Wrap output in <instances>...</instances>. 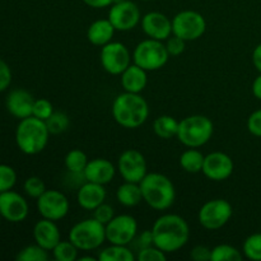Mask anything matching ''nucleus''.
Returning <instances> with one entry per match:
<instances>
[{
  "instance_id": "1",
  "label": "nucleus",
  "mask_w": 261,
  "mask_h": 261,
  "mask_svg": "<svg viewBox=\"0 0 261 261\" xmlns=\"http://www.w3.org/2000/svg\"><path fill=\"white\" fill-rule=\"evenodd\" d=\"M154 246L166 254L176 252L182 249L190 237L189 224L177 214H163L152 227Z\"/></svg>"
},
{
  "instance_id": "2",
  "label": "nucleus",
  "mask_w": 261,
  "mask_h": 261,
  "mask_svg": "<svg viewBox=\"0 0 261 261\" xmlns=\"http://www.w3.org/2000/svg\"><path fill=\"white\" fill-rule=\"evenodd\" d=\"M111 111L115 121L125 129L142 126L149 116L147 101L139 93L130 92H124L115 98Z\"/></svg>"
},
{
  "instance_id": "3",
  "label": "nucleus",
  "mask_w": 261,
  "mask_h": 261,
  "mask_svg": "<svg viewBox=\"0 0 261 261\" xmlns=\"http://www.w3.org/2000/svg\"><path fill=\"white\" fill-rule=\"evenodd\" d=\"M143 201L154 211H166L175 203V185L167 176L158 172L147 173L139 182Z\"/></svg>"
},
{
  "instance_id": "4",
  "label": "nucleus",
  "mask_w": 261,
  "mask_h": 261,
  "mask_svg": "<svg viewBox=\"0 0 261 261\" xmlns=\"http://www.w3.org/2000/svg\"><path fill=\"white\" fill-rule=\"evenodd\" d=\"M48 132L46 122L35 116L20 120L15 130V142L24 154L35 155L42 152L48 143Z\"/></svg>"
},
{
  "instance_id": "5",
  "label": "nucleus",
  "mask_w": 261,
  "mask_h": 261,
  "mask_svg": "<svg viewBox=\"0 0 261 261\" xmlns=\"http://www.w3.org/2000/svg\"><path fill=\"white\" fill-rule=\"evenodd\" d=\"M214 126L211 119L203 115H193L178 124L177 139L188 148H200L211 140Z\"/></svg>"
},
{
  "instance_id": "6",
  "label": "nucleus",
  "mask_w": 261,
  "mask_h": 261,
  "mask_svg": "<svg viewBox=\"0 0 261 261\" xmlns=\"http://www.w3.org/2000/svg\"><path fill=\"white\" fill-rule=\"evenodd\" d=\"M69 240L81 251H93L106 241V226L94 218L83 219L71 227Z\"/></svg>"
},
{
  "instance_id": "7",
  "label": "nucleus",
  "mask_w": 261,
  "mask_h": 261,
  "mask_svg": "<svg viewBox=\"0 0 261 261\" xmlns=\"http://www.w3.org/2000/svg\"><path fill=\"white\" fill-rule=\"evenodd\" d=\"M168 58L170 54L166 45H163V41L153 38H148L138 43L133 53L134 64L147 71H154L163 68L168 61Z\"/></svg>"
},
{
  "instance_id": "8",
  "label": "nucleus",
  "mask_w": 261,
  "mask_h": 261,
  "mask_svg": "<svg viewBox=\"0 0 261 261\" xmlns=\"http://www.w3.org/2000/svg\"><path fill=\"white\" fill-rule=\"evenodd\" d=\"M233 214L231 203L224 199H213L203 204L198 213V221L208 231H217L228 223Z\"/></svg>"
},
{
  "instance_id": "9",
  "label": "nucleus",
  "mask_w": 261,
  "mask_h": 261,
  "mask_svg": "<svg viewBox=\"0 0 261 261\" xmlns=\"http://www.w3.org/2000/svg\"><path fill=\"white\" fill-rule=\"evenodd\" d=\"M205 18L195 10H182L172 19V35L184 41H195L205 33Z\"/></svg>"
},
{
  "instance_id": "10",
  "label": "nucleus",
  "mask_w": 261,
  "mask_h": 261,
  "mask_svg": "<svg viewBox=\"0 0 261 261\" xmlns=\"http://www.w3.org/2000/svg\"><path fill=\"white\" fill-rule=\"evenodd\" d=\"M138 234V222L129 214L115 216L106 224V240L110 244L129 246Z\"/></svg>"
},
{
  "instance_id": "11",
  "label": "nucleus",
  "mask_w": 261,
  "mask_h": 261,
  "mask_svg": "<svg viewBox=\"0 0 261 261\" xmlns=\"http://www.w3.org/2000/svg\"><path fill=\"white\" fill-rule=\"evenodd\" d=\"M101 65L112 75H121L122 71L132 64V55L126 46L121 42H109L102 46L99 54Z\"/></svg>"
},
{
  "instance_id": "12",
  "label": "nucleus",
  "mask_w": 261,
  "mask_h": 261,
  "mask_svg": "<svg viewBox=\"0 0 261 261\" xmlns=\"http://www.w3.org/2000/svg\"><path fill=\"white\" fill-rule=\"evenodd\" d=\"M140 19L139 7L132 0H117L110 7L109 20L116 31H132L137 27Z\"/></svg>"
},
{
  "instance_id": "13",
  "label": "nucleus",
  "mask_w": 261,
  "mask_h": 261,
  "mask_svg": "<svg viewBox=\"0 0 261 261\" xmlns=\"http://www.w3.org/2000/svg\"><path fill=\"white\" fill-rule=\"evenodd\" d=\"M117 170L124 181L139 184L147 175V161L137 149H126L117 161Z\"/></svg>"
},
{
  "instance_id": "14",
  "label": "nucleus",
  "mask_w": 261,
  "mask_h": 261,
  "mask_svg": "<svg viewBox=\"0 0 261 261\" xmlns=\"http://www.w3.org/2000/svg\"><path fill=\"white\" fill-rule=\"evenodd\" d=\"M68 198L59 190H46L40 198L37 199L38 213L42 218L51 219V221H60L69 213Z\"/></svg>"
},
{
  "instance_id": "15",
  "label": "nucleus",
  "mask_w": 261,
  "mask_h": 261,
  "mask_svg": "<svg viewBox=\"0 0 261 261\" xmlns=\"http://www.w3.org/2000/svg\"><path fill=\"white\" fill-rule=\"evenodd\" d=\"M28 203L20 194L12 190L0 193V214L12 223H19L28 216Z\"/></svg>"
},
{
  "instance_id": "16",
  "label": "nucleus",
  "mask_w": 261,
  "mask_h": 261,
  "mask_svg": "<svg viewBox=\"0 0 261 261\" xmlns=\"http://www.w3.org/2000/svg\"><path fill=\"white\" fill-rule=\"evenodd\" d=\"M233 161L223 152H212L204 158L201 172L212 181H224L233 173Z\"/></svg>"
},
{
  "instance_id": "17",
  "label": "nucleus",
  "mask_w": 261,
  "mask_h": 261,
  "mask_svg": "<svg viewBox=\"0 0 261 261\" xmlns=\"http://www.w3.org/2000/svg\"><path fill=\"white\" fill-rule=\"evenodd\" d=\"M142 30L149 38L165 41L172 35V20L161 12H149L140 19Z\"/></svg>"
},
{
  "instance_id": "18",
  "label": "nucleus",
  "mask_w": 261,
  "mask_h": 261,
  "mask_svg": "<svg viewBox=\"0 0 261 261\" xmlns=\"http://www.w3.org/2000/svg\"><path fill=\"white\" fill-rule=\"evenodd\" d=\"M35 98L28 91L22 88L13 89L7 97V109L10 115L17 119H25L32 116Z\"/></svg>"
},
{
  "instance_id": "19",
  "label": "nucleus",
  "mask_w": 261,
  "mask_h": 261,
  "mask_svg": "<svg viewBox=\"0 0 261 261\" xmlns=\"http://www.w3.org/2000/svg\"><path fill=\"white\" fill-rule=\"evenodd\" d=\"M116 173V168L106 158H94L91 160L84 170L83 176L89 182L107 185L111 182Z\"/></svg>"
},
{
  "instance_id": "20",
  "label": "nucleus",
  "mask_w": 261,
  "mask_h": 261,
  "mask_svg": "<svg viewBox=\"0 0 261 261\" xmlns=\"http://www.w3.org/2000/svg\"><path fill=\"white\" fill-rule=\"evenodd\" d=\"M33 239L41 247L47 251H53L54 247L61 241L60 229L56 226L55 221L42 218L33 227Z\"/></svg>"
},
{
  "instance_id": "21",
  "label": "nucleus",
  "mask_w": 261,
  "mask_h": 261,
  "mask_svg": "<svg viewBox=\"0 0 261 261\" xmlns=\"http://www.w3.org/2000/svg\"><path fill=\"white\" fill-rule=\"evenodd\" d=\"M106 189L105 185L99 184L89 182L86 181L83 185L78 189L76 193V201L81 205V208L86 211H94L98 205L105 203L106 200Z\"/></svg>"
},
{
  "instance_id": "22",
  "label": "nucleus",
  "mask_w": 261,
  "mask_h": 261,
  "mask_svg": "<svg viewBox=\"0 0 261 261\" xmlns=\"http://www.w3.org/2000/svg\"><path fill=\"white\" fill-rule=\"evenodd\" d=\"M147 70L138 66L137 64H130L121 73V86L125 92L140 93L147 87Z\"/></svg>"
},
{
  "instance_id": "23",
  "label": "nucleus",
  "mask_w": 261,
  "mask_h": 261,
  "mask_svg": "<svg viewBox=\"0 0 261 261\" xmlns=\"http://www.w3.org/2000/svg\"><path fill=\"white\" fill-rule=\"evenodd\" d=\"M115 27L107 19H97L92 23L87 31V38L94 46H105L111 42L115 35Z\"/></svg>"
},
{
  "instance_id": "24",
  "label": "nucleus",
  "mask_w": 261,
  "mask_h": 261,
  "mask_svg": "<svg viewBox=\"0 0 261 261\" xmlns=\"http://www.w3.org/2000/svg\"><path fill=\"white\" fill-rule=\"evenodd\" d=\"M116 199L121 205L127 206V208L137 206L138 204H140V201L143 200L140 185L137 182L125 181L124 184H121V185L117 188Z\"/></svg>"
},
{
  "instance_id": "25",
  "label": "nucleus",
  "mask_w": 261,
  "mask_h": 261,
  "mask_svg": "<svg viewBox=\"0 0 261 261\" xmlns=\"http://www.w3.org/2000/svg\"><path fill=\"white\" fill-rule=\"evenodd\" d=\"M97 259L99 261H134L137 260V255L129 246L111 244L99 251Z\"/></svg>"
},
{
  "instance_id": "26",
  "label": "nucleus",
  "mask_w": 261,
  "mask_h": 261,
  "mask_svg": "<svg viewBox=\"0 0 261 261\" xmlns=\"http://www.w3.org/2000/svg\"><path fill=\"white\" fill-rule=\"evenodd\" d=\"M178 124L180 121H177L175 117L170 115H162L154 120L153 130H154V134L161 139H172L173 137H177Z\"/></svg>"
},
{
  "instance_id": "27",
  "label": "nucleus",
  "mask_w": 261,
  "mask_h": 261,
  "mask_svg": "<svg viewBox=\"0 0 261 261\" xmlns=\"http://www.w3.org/2000/svg\"><path fill=\"white\" fill-rule=\"evenodd\" d=\"M205 155L196 148H189L180 155V166L189 173H199L203 170Z\"/></svg>"
},
{
  "instance_id": "28",
  "label": "nucleus",
  "mask_w": 261,
  "mask_h": 261,
  "mask_svg": "<svg viewBox=\"0 0 261 261\" xmlns=\"http://www.w3.org/2000/svg\"><path fill=\"white\" fill-rule=\"evenodd\" d=\"M88 162V157L81 149H73L68 152V154L65 155V161H64L66 170L70 173H74V175H82L86 170Z\"/></svg>"
},
{
  "instance_id": "29",
  "label": "nucleus",
  "mask_w": 261,
  "mask_h": 261,
  "mask_svg": "<svg viewBox=\"0 0 261 261\" xmlns=\"http://www.w3.org/2000/svg\"><path fill=\"white\" fill-rule=\"evenodd\" d=\"M242 257L244 254L241 251L227 244L217 245L211 252V261H240Z\"/></svg>"
},
{
  "instance_id": "30",
  "label": "nucleus",
  "mask_w": 261,
  "mask_h": 261,
  "mask_svg": "<svg viewBox=\"0 0 261 261\" xmlns=\"http://www.w3.org/2000/svg\"><path fill=\"white\" fill-rule=\"evenodd\" d=\"M79 249L70 241H60L53 250L54 259L56 261H75L78 260Z\"/></svg>"
},
{
  "instance_id": "31",
  "label": "nucleus",
  "mask_w": 261,
  "mask_h": 261,
  "mask_svg": "<svg viewBox=\"0 0 261 261\" xmlns=\"http://www.w3.org/2000/svg\"><path fill=\"white\" fill-rule=\"evenodd\" d=\"M242 252L247 259L261 261V233H254L247 237L242 245Z\"/></svg>"
},
{
  "instance_id": "32",
  "label": "nucleus",
  "mask_w": 261,
  "mask_h": 261,
  "mask_svg": "<svg viewBox=\"0 0 261 261\" xmlns=\"http://www.w3.org/2000/svg\"><path fill=\"white\" fill-rule=\"evenodd\" d=\"M46 126H47L50 134H61V133L65 132L69 127L70 124V120H69L68 115L64 114L61 111H54V114L46 120Z\"/></svg>"
},
{
  "instance_id": "33",
  "label": "nucleus",
  "mask_w": 261,
  "mask_h": 261,
  "mask_svg": "<svg viewBox=\"0 0 261 261\" xmlns=\"http://www.w3.org/2000/svg\"><path fill=\"white\" fill-rule=\"evenodd\" d=\"M15 259L18 261H46L48 260V254L47 250L36 244L20 250Z\"/></svg>"
},
{
  "instance_id": "34",
  "label": "nucleus",
  "mask_w": 261,
  "mask_h": 261,
  "mask_svg": "<svg viewBox=\"0 0 261 261\" xmlns=\"http://www.w3.org/2000/svg\"><path fill=\"white\" fill-rule=\"evenodd\" d=\"M23 189H24L25 194L33 199H38L46 190H47L42 178L37 177V176H31V177H28L27 180L24 181Z\"/></svg>"
},
{
  "instance_id": "35",
  "label": "nucleus",
  "mask_w": 261,
  "mask_h": 261,
  "mask_svg": "<svg viewBox=\"0 0 261 261\" xmlns=\"http://www.w3.org/2000/svg\"><path fill=\"white\" fill-rule=\"evenodd\" d=\"M17 182V173L13 167L8 165H0V193L12 190Z\"/></svg>"
},
{
  "instance_id": "36",
  "label": "nucleus",
  "mask_w": 261,
  "mask_h": 261,
  "mask_svg": "<svg viewBox=\"0 0 261 261\" xmlns=\"http://www.w3.org/2000/svg\"><path fill=\"white\" fill-rule=\"evenodd\" d=\"M54 114V107L48 99L46 98H38L35 99V103H33V110H32V116L37 117V119L46 120Z\"/></svg>"
},
{
  "instance_id": "37",
  "label": "nucleus",
  "mask_w": 261,
  "mask_h": 261,
  "mask_svg": "<svg viewBox=\"0 0 261 261\" xmlns=\"http://www.w3.org/2000/svg\"><path fill=\"white\" fill-rule=\"evenodd\" d=\"M166 259H167V254L154 245L137 251L138 261H166Z\"/></svg>"
},
{
  "instance_id": "38",
  "label": "nucleus",
  "mask_w": 261,
  "mask_h": 261,
  "mask_svg": "<svg viewBox=\"0 0 261 261\" xmlns=\"http://www.w3.org/2000/svg\"><path fill=\"white\" fill-rule=\"evenodd\" d=\"M115 217V211L111 205L106 203H102L101 205L97 206L93 211V218L97 219L98 222H101L102 224L106 226L110 221Z\"/></svg>"
},
{
  "instance_id": "39",
  "label": "nucleus",
  "mask_w": 261,
  "mask_h": 261,
  "mask_svg": "<svg viewBox=\"0 0 261 261\" xmlns=\"http://www.w3.org/2000/svg\"><path fill=\"white\" fill-rule=\"evenodd\" d=\"M167 43H166V48H167L170 56H178L185 51V42L182 38L177 37V36H170L167 38Z\"/></svg>"
},
{
  "instance_id": "40",
  "label": "nucleus",
  "mask_w": 261,
  "mask_h": 261,
  "mask_svg": "<svg viewBox=\"0 0 261 261\" xmlns=\"http://www.w3.org/2000/svg\"><path fill=\"white\" fill-rule=\"evenodd\" d=\"M247 129L252 135L261 138V109L250 115L247 119Z\"/></svg>"
},
{
  "instance_id": "41",
  "label": "nucleus",
  "mask_w": 261,
  "mask_h": 261,
  "mask_svg": "<svg viewBox=\"0 0 261 261\" xmlns=\"http://www.w3.org/2000/svg\"><path fill=\"white\" fill-rule=\"evenodd\" d=\"M133 244L135 245V247L138 249V251L142 249H145V247H149L154 245L153 242V233L152 229H147V231L142 232L140 234H137L135 240L133 241Z\"/></svg>"
},
{
  "instance_id": "42",
  "label": "nucleus",
  "mask_w": 261,
  "mask_h": 261,
  "mask_svg": "<svg viewBox=\"0 0 261 261\" xmlns=\"http://www.w3.org/2000/svg\"><path fill=\"white\" fill-rule=\"evenodd\" d=\"M12 82V71L9 65L0 59V92L5 91Z\"/></svg>"
},
{
  "instance_id": "43",
  "label": "nucleus",
  "mask_w": 261,
  "mask_h": 261,
  "mask_svg": "<svg viewBox=\"0 0 261 261\" xmlns=\"http://www.w3.org/2000/svg\"><path fill=\"white\" fill-rule=\"evenodd\" d=\"M211 252L212 249L209 247L199 245L195 246L190 252V257L195 261H211Z\"/></svg>"
},
{
  "instance_id": "44",
  "label": "nucleus",
  "mask_w": 261,
  "mask_h": 261,
  "mask_svg": "<svg viewBox=\"0 0 261 261\" xmlns=\"http://www.w3.org/2000/svg\"><path fill=\"white\" fill-rule=\"evenodd\" d=\"M84 4H87L88 7L94 8V9H101V8L111 7L114 3H116L117 0H83Z\"/></svg>"
},
{
  "instance_id": "45",
  "label": "nucleus",
  "mask_w": 261,
  "mask_h": 261,
  "mask_svg": "<svg viewBox=\"0 0 261 261\" xmlns=\"http://www.w3.org/2000/svg\"><path fill=\"white\" fill-rule=\"evenodd\" d=\"M252 63H254V66L257 69V71L261 74V43L255 47L254 53H252Z\"/></svg>"
},
{
  "instance_id": "46",
  "label": "nucleus",
  "mask_w": 261,
  "mask_h": 261,
  "mask_svg": "<svg viewBox=\"0 0 261 261\" xmlns=\"http://www.w3.org/2000/svg\"><path fill=\"white\" fill-rule=\"evenodd\" d=\"M252 93H254V96L256 97L257 99L261 101V74L255 78L254 83H252Z\"/></svg>"
},
{
  "instance_id": "47",
  "label": "nucleus",
  "mask_w": 261,
  "mask_h": 261,
  "mask_svg": "<svg viewBox=\"0 0 261 261\" xmlns=\"http://www.w3.org/2000/svg\"><path fill=\"white\" fill-rule=\"evenodd\" d=\"M78 260L79 261H96L97 259L96 257H93V256H79L78 257Z\"/></svg>"
},
{
  "instance_id": "48",
  "label": "nucleus",
  "mask_w": 261,
  "mask_h": 261,
  "mask_svg": "<svg viewBox=\"0 0 261 261\" xmlns=\"http://www.w3.org/2000/svg\"><path fill=\"white\" fill-rule=\"evenodd\" d=\"M143 2H150V0H143Z\"/></svg>"
},
{
  "instance_id": "49",
  "label": "nucleus",
  "mask_w": 261,
  "mask_h": 261,
  "mask_svg": "<svg viewBox=\"0 0 261 261\" xmlns=\"http://www.w3.org/2000/svg\"><path fill=\"white\" fill-rule=\"evenodd\" d=\"M3 218V217H2V214H0V219H2Z\"/></svg>"
}]
</instances>
